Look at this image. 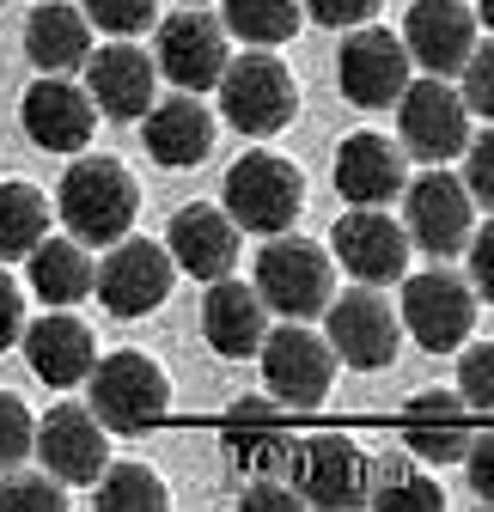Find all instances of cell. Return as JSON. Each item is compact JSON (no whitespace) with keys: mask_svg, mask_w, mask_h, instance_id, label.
<instances>
[{"mask_svg":"<svg viewBox=\"0 0 494 512\" xmlns=\"http://www.w3.org/2000/svg\"><path fill=\"white\" fill-rule=\"evenodd\" d=\"M55 214L68 220V232L80 244H116V238H129V226L141 214V189H135V177H129L122 159L92 153V159L68 165L61 196H55Z\"/></svg>","mask_w":494,"mask_h":512,"instance_id":"cell-1","label":"cell"},{"mask_svg":"<svg viewBox=\"0 0 494 512\" xmlns=\"http://www.w3.org/2000/svg\"><path fill=\"white\" fill-rule=\"evenodd\" d=\"M86 378H92V415H98L104 433H147L171 409V378H165V366L147 360V354H135V348L92 360Z\"/></svg>","mask_w":494,"mask_h":512,"instance_id":"cell-2","label":"cell"},{"mask_svg":"<svg viewBox=\"0 0 494 512\" xmlns=\"http://www.w3.org/2000/svg\"><path fill=\"white\" fill-rule=\"evenodd\" d=\"M299 208H305V171L293 159L257 147L226 171V220L232 226L275 238V232H293Z\"/></svg>","mask_w":494,"mask_h":512,"instance_id":"cell-3","label":"cell"},{"mask_svg":"<svg viewBox=\"0 0 494 512\" xmlns=\"http://www.w3.org/2000/svg\"><path fill=\"white\" fill-rule=\"evenodd\" d=\"M220 116L238 128V135H251V141L281 135V128L299 116V86L287 74V61H275L269 49H251V55L226 61V74H220Z\"/></svg>","mask_w":494,"mask_h":512,"instance_id":"cell-4","label":"cell"},{"mask_svg":"<svg viewBox=\"0 0 494 512\" xmlns=\"http://www.w3.org/2000/svg\"><path fill=\"white\" fill-rule=\"evenodd\" d=\"M257 299L281 317H293V324H305V317H318L336 293V269H330V250L312 244V238H293V232H275L257 256Z\"/></svg>","mask_w":494,"mask_h":512,"instance_id":"cell-5","label":"cell"},{"mask_svg":"<svg viewBox=\"0 0 494 512\" xmlns=\"http://www.w3.org/2000/svg\"><path fill=\"white\" fill-rule=\"evenodd\" d=\"M324 342H330V354L342 360V366H354V372H385L391 360H397V342H403V324H397V311L385 305V293L379 287H354V293H330V305H324Z\"/></svg>","mask_w":494,"mask_h":512,"instance_id":"cell-6","label":"cell"},{"mask_svg":"<svg viewBox=\"0 0 494 512\" xmlns=\"http://www.w3.org/2000/svg\"><path fill=\"white\" fill-rule=\"evenodd\" d=\"M171 281H177V263L171 250L153 244V238H116L110 256L92 269V293L104 299L110 317H147L171 299Z\"/></svg>","mask_w":494,"mask_h":512,"instance_id":"cell-7","label":"cell"},{"mask_svg":"<svg viewBox=\"0 0 494 512\" xmlns=\"http://www.w3.org/2000/svg\"><path fill=\"white\" fill-rule=\"evenodd\" d=\"M257 360H263V384H269V397H275L281 409H318V403L330 397L336 354H330V342H324L318 330L293 324V317H287L281 330H269V336H263Z\"/></svg>","mask_w":494,"mask_h":512,"instance_id":"cell-8","label":"cell"},{"mask_svg":"<svg viewBox=\"0 0 494 512\" xmlns=\"http://www.w3.org/2000/svg\"><path fill=\"white\" fill-rule=\"evenodd\" d=\"M373 476H379V464L342 433H318V439L293 445V488L312 506H330V512L366 506L373 500Z\"/></svg>","mask_w":494,"mask_h":512,"instance_id":"cell-9","label":"cell"},{"mask_svg":"<svg viewBox=\"0 0 494 512\" xmlns=\"http://www.w3.org/2000/svg\"><path fill=\"white\" fill-rule=\"evenodd\" d=\"M397 324L427 348V354H452L470 342L476 330V293L470 281L446 275V269H427V275H409L403 281V311Z\"/></svg>","mask_w":494,"mask_h":512,"instance_id":"cell-10","label":"cell"},{"mask_svg":"<svg viewBox=\"0 0 494 512\" xmlns=\"http://www.w3.org/2000/svg\"><path fill=\"white\" fill-rule=\"evenodd\" d=\"M336 86L354 110H385L409 86V49L385 25H354L342 55H336Z\"/></svg>","mask_w":494,"mask_h":512,"instance_id":"cell-11","label":"cell"},{"mask_svg":"<svg viewBox=\"0 0 494 512\" xmlns=\"http://www.w3.org/2000/svg\"><path fill=\"white\" fill-rule=\"evenodd\" d=\"M397 128H403V147L421 159V165H446L464 153L470 141V110L458 98V86H446L440 74L427 80H409L403 98H397Z\"/></svg>","mask_w":494,"mask_h":512,"instance_id":"cell-12","label":"cell"},{"mask_svg":"<svg viewBox=\"0 0 494 512\" xmlns=\"http://www.w3.org/2000/svg\"><path fill=\"white\" fill-rule=\"evenodd\" d=\"M31 452L43 458V470L61 482V488H92L110 464V433L98 427V415L86 403H55L43 421H37V439Z\"/></svg>","mask_w":494,"mask_h":512,"instance_id":"cell-13","label":"cell"},{"mask_svg":"<svg viewBox=\"0 0 494 512\" xmlns=\"http://www.w3.org/2000/svg\"><path fill=\"white\" fill-rule=\"evenodd\" d=\"M226 25L208 19L202 7H177L171 19H159V55H153V68L177 86V92H208L220 86L226 74Z\"/></svg>","mask_w":494,"mask_h":512,"instance_id":"cell-14","label":"cell"},{"mask_svg":"<svg viewBox=\"0 0 494 512\" xmlns=\"http://www.w3.org/2000/svg\"><path fill=\"white\" fill-rule=\"evenodd\" d=\"M403 220L409 244H421L427 256H458L476 226V202L452 171H421L415 183H403Z\"/></svg>","mask_w":494,"mask_h":512,"instance_id":"cell-15","label":"cell"},{"mask_svg":"<svg viewBox=\"0 0 494 512\" xmlns=\"http://www.w3.org/2000/svg\"><path fill=\"white\" fill-rule=\"evenodd\" d=\"M330 238H336V263L366 287L403 281V269H409V232L385 208H348Z\"/></svg>","mask_w":494,"mask_h":512,"instance_id":"cell-16","label":"cell"},{"mask_svg":"<svg viewBox=\"0 0 494 512\" xmlns=\"http://www.w3.org/2000/svg\"><path fill=\"white\" fill-rule=\"evenodd\" d=\"M19 122H25V135L43 147V153H80L92 141V128H98V104L86 86L74 80H61V74H43L25 98H19Z\"/></svg>","mask_w":494,"mask_h":512,"instance_id":"cell-17","label":"cell"},{"mask_svg":"<svg viewBox=\"0 0 494 512\" xmlns=\"http://www.w3.org/2000/svg\"><path fill=\"white\" fill-rule=\"evenodd\" d=\"M403 49H409L415 68L446 80L476 49V13L464 7V0H415L409 19H403Z\"/></svg>","mask_w":494,"mask_h":512,"instance_id":"cell-18","label":"cell"},{"mask_svg":"<svg viewBox=\"0 0 494 512\" xmlns=\"http://www.w3.org/2000/svg\"><path fill=\"white\" fill-rule=\"evenodd\" d=\"M86 80H92L86 92H92L98 116H110V122H141L153 110L159 68H153V55H141L135 43H104L98 55H86Z\"/></svg>","mask_w":494,"mask_h":512,"instance_id":"cell-19","label":"cell"},{"mask_svg":"<svg viewBox=\"0 0 494 512\" xmlns=\"http://www.w3.org/2000/svg\"><path fill=\"white\" fill-rule=\"evenodd\" d=\"M275 409H281L275 397H238L226 409V458L244 476H287L293 470V445L299 439L281 427Z\"/></svg>","mask_w":494,"mask_h":512,"instance_id":"cell-20","label":"cell"},{"mask_svg":"<svg viewBox=\"0 0 494 512\" xmlns=\"http://www.w3.org/2000/svg\"><path fill=\"white\" fill-rule=\"evenodd\" d=\"M165 250H171V263H177L183 275L220 281V275H232V263H238V226L226 220V208L190 202V208H177V214H171Z\"/></svg>","mask_w":494,"mask_h":512,"instance_id":"cell-21","label":"cell"},{"mask_svg":"<svg viewBox=\"0 0 494 512\" xmlns=\"http://www.w3.org/2000/svg\"><path fill=\"white\" fill-rule=\"evenodd\" d=\"M19 342H25L31 372H37L43 384H55V391H74V384H86V372H92V360H98L92 330L80 324V317H68L61 305H55L49 317H37V324H25Z\"/></svg>","mask_w":494,"mask_h":512,"instance_id":"cell-22","label":"cell"},{"mask_svg":"<svg viewBox=\"0 0 494 512\" xmlns=\"http://www.w3.org/2000/svg\"><path fill=\"white\" fill-rule=\"evenodd\" d=\"M202 336L220 360H251L269 336V305L257 299V287L220 275L208 281V299H202Z\"/></svg>","mask_w":494,"mask_h":512,"instance_id":"cell-23","label":"cell"},{"mask_svg":"<svg viewBox=\"0 0 494 512\" xmlns=\"http://www.w3.org/2000/svg\"><path fill=\"white\" fill-rule=\"evenodd\" d=\"M403 147H391L385 135H348L336 147V196L348 208H385L391 196H403Z\"/></svg>","mask_w":494,"mask_h":512,"instance_id":"cell-24","label":"cell"},{"mask_svg":"<svg viewBox=\"0 0 494 512\" xmlns=\"http://www.w3.org/2000/svg\"><path fill=\"white\" fill-rule=\"evenodd\" d=\"M470 433H476V421H470L458 391H421L403 409V445L421 464H458Z\"/></svg>","mask_w":494,"mask_h":512,"instance_id":"cell-25","label":"cell"},{"mask_svg":"<svg viewBox=\"0 0 494 512\" xmlns=\"http://www.w3.org/2000/svg\"><path fill=\"white\" fill-rule=\"evenodd\" d=\"M147 153L171 171H190L214 153V116L196 92H177L147 110Z\"/></svg>","mask_w":494,"mask_h":512,"instance_id":"cell-26","label":"cell"},{"mask_svg":"<svg viewBox=\"0 0 494 512\" xmlns=\"http://www.w3.org/2000/svg\"><path fill=\"white\" fill-rule=\"evenodd\" d=\"M25 55L37 61L43 74H74V68H86V55H92V25H86V13H80V7H61V0H31Z\"/></svg>","mask_w":494,"mask_h":512,"instance_id":"cell-27","label":"cell"},{"mask_svg":"<svg viewBox=\"0 0 494 512\" xmlns=\"http://www.w3.org/2000/svg\"><path fill=\"white\" fill-rule=\"evenodd\" d=\"M31 263V293L43 299V305H80L86 293H92V256L80 250V238H37V250L25 256Z\"/></svg>","mask_w":494,"mask_h":512,"instance_id":"cell-28","label":"cell"},{"mask_svg":"<svg viewBox=\"0 0 494 512\" xmlns=\"http://www.w3.org/2000/svg\"><path fill=\"white\" fill-rule=\"evenodd\" d=\"M49 232V202L31 183H0V263H19Z\"/></svg>","mask_w":494,"mask_h":512,"instance_id":"cell-29","label":"cell"},{"mask_svg":"<svg viewBox=\"0 0 494 512\" xmlns=\"http://www.w3.org/2000/svg\"><path fill=\"white\" fill-rule=\"evenodd\" d=\"M226 7V31H238L244 43L257 49H275V43H293L299 31V0H220Z\"/></svg>","mask_w":494,"mask_h":512,"instance_id":"cell-30","label":"cell"},{"mask_svg":"<svg viewBox=\"0 0 494 512\" xmlns=\"http://www.w3.org/2000/svg\"><path fill=\"white\" fill-rule=\"evenodd\" d=\"M92 500L104 512H165V482L147 464H104V476L92 482Z\"/></svg>","mask_w":494,"mask_h":512,"instance_id":"cell-31","label":"cell"},{"mask_svg":"<svg viewBox=\"0 0 494 512\" xmlns=\"http://www.w3.org/2000/svg\"><path fill=\"white\" fill-rule=\"evenodd\" d=\"M373 506H379V512H440V506H446V494H440V482H434V476L385 470V464H379V476H373Z\"/></svg>","mask_w":494,"mask_h":512,"instance_id":"cell-32","label":"cell"},{"mask_svg":"<svg viewBox=\"0 0 494 512\" xmlns=\"http://www.w3.org/2000/svg\"><path fill=\"white\" fill-rule=\"evenodd\" d=\"M80 13H86V25H98L110 37H135L153 25L159 0H80Z\"/></svg>","mask_w":494,"mask_h":512,"instance_id":"cell-33","label":"cell"},{"mask_svg":"<svg viewBox=\"0 0 494 512\" xmlns=\"http://www.w3.org/2000/svg\"><path fill=\"white\" fill-rule=\"evenodd\" d=\"M31 439H37V421L25 409V397L0 391V470H19L31 458Z\"/></svg>","mask_w":494,"mask_h":512,"instance_id":"cell-34","label":"cell"},{"mask_svg":"<svg viewBox=\"0 0 494 512\" xmlns=\"http://www.w3.org/2000/svg\"><path fill=\"white\" fill-rule=\"evenodd\" d=\"M458 397L470 415H488L494 403V348L488 342H464V360H458Z\"/></svg>","mask_w":494,"mask_h":512,"instance_id":"cell-35","label":"cell"},{"mask_svg":"<svg viewBox=\"0 0 494 512\" xmlns=\"http://www.w3.org/2000/svg\"><path fill=\"white\" fill-rule=\"evenodd\" d=\"M458 74H464V86H458L464 110L488 122V116H494V49H488V43H476V49L464 55V68H458Z\"/></svg>","mask_w":494,"mask_h":512,"instance_id":"cell-36","label":"cell"},{"mask_svg":"<svg viewBox=\"0 0 494 512\" xmlns=\"http://www.w3.org/2000/svg\"><path fill=\"white\" fill-rule=\"evenodd\" d=\"M0 506H25V512H61L68 506V488H61L55 476H7L0 482Z\"/></svg>","mask_w":494,"mask_h":512,"instance_id":"cell-37","label":"cell"},{"mask_svg":"<svg viewBox=\"0 0 494 512\" xmlns=\"http://www.w3.org/2000/svg\"><path fill=\"white\" fill-rule=\"evenodd\" d=\"M464 196L482 202V214L494 208V141H488V128H482V141H464Z\"/></svg>","mask_w":494,"mask_h":512,"instance_id":"cell-38","label":"cell"},{"mask_svg":"<svg viewBox=\"0 0 494 512\" xmlns=\"http://www.w3.org/2000/svg\"><path fill=\"white\" fill-rule=\"evenodd\" d=\"M299 13L330 25V31H354V25H373L379 0H299Z\"/></svg>","mask_w":494,"mask_h":512,"instance_id":"cell-39","label":"cell"},{"mask_svg":"<svg viewBox=\"0 0 494 512\" xmlns=\"http://www.w3.org/2000/svg\"><path fill=\"white\" fill-rule=\"evenodd\" d=\"M464 250H470V293L494 299V232H488V220H482V232L464 238Z\"/></svg>","mask_w":494,"mask_h":512,"instance_id":"cell-40","label":"cell"},{"mask_svg":"<svg viewBox=\"0 0 494 512\" xmlns=\"http://www.w3.org/2000/svg\"><path fill=\"white\" fill-rule=\"evenodd\" d=\"M244 506H257V512H293V506H299V488H293L287 476H251Z\"/></svg>","mask_w":494,"mask_h":512,"instance_id":"cell-41","label":"cell"},{"mask_svg":"<svg viewBox=\"0 0 494 512\" xmlns=\"http://www.w3.org/2000/svg\"><path fill=\"white\" fill-rule=\"evenodd\" d=\"M458 464L470 470V488H476L482 500H494V439H488V433H470V445H464Z\"/></svg>","mask_w":494,"mask_h":512,"instance_id":"cell-42","label":"cell"},{"mask_svg":"<svg viewBox=\"0 0 494 512\" xmlns=\"http://www.w3.org/2000/svg\"><path fill=\"white\" fill-rule=\"evenodd\" d=\"M19 330H25V293H19V281L7 269H0V354L19 342Z\"/></svg>","mask_w":494,"mask_h":512,"instance_id":"cell-43","label":"cell"},{"mask_svg":"<svg viewBox=\"0 0 494 512\" xmlns=\"http://www.w3.org/2000/svg\"><path fill=\"white\" fill-rule=\"evenodd\" d=\"M177 7H202V0H177Z\"/></svg>","mask_w":494,"mask_h":512,"instance_id":"cell-44","label":"cell"}]
</instances>
